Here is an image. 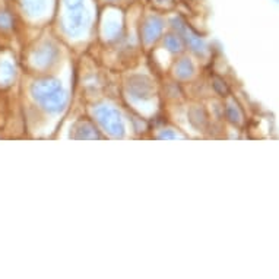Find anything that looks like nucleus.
Masks as SVG:
<instances>
[{"label": "nucleus", "mask_w": 279, "mask_h": 279, "mask_svg": "<svg viewBox=\"0 0 279 279\" xmlns=\"http://www.w3.org/2000/svg\"><path fill=\"white\" fill-rule=\"evenodd\" d=\"M129 91H130V95L133 98H138V100H148L151 98L152 95V86L151 82L143 78V76H135L130 79V84H129Z\"/></svg>", "instance_id": "5"}, {"label": "nucleus", "mask_w": 279, "mask_h": 279, "mask_svg": "<svg viewBox=\"0 0 279 279\" xmlns=\"http://www.w3.org/2000/svg\"><path fill=\"white\" fill-rule=\"evenodd\" d=\"M164 28V22L160 18H149L148 22L143 27V40L145 43H154L155 40H158V37L161 35Z\"/></svg>", "instance_id": "7"}, {"label": "nucleus", "mask_w": 279, "mask_h": 279, "mask_svg": "<svg viewBox=\"0 0 279 279\" xmlns=\"http://www.w3.org/2000/svg\"><path fill=\"white\" fill-rule=\"evenodd\" d=\"M31 94L44 110L50 112H60L67 101L66 91L56 79H41L34 82Z\"/></svg>", "instance_id": "1"}, {"label": "nucleus", "mask_w": 279, "mask_h": 279, "mask_svg": "<svg viewBox=\"0 0 279 279\" xmlns=\"http://www.w3.org/2000/svg\"><path fill=\"white\" fill-rule=\"evenodd\" d=\"M67 13L64 19V31L70 37L79 35L88 25V15L82 6V0H66Z\"/></svg>", "instance_id": "2"}, {"label": "nucleus", "mask_w": 279, "mask_h": 279, "mask_svg": "<svg viewBox=\"0 0 279 279\" xmlns=\"http://www.w3.org/2000/svg\"><path fill=\"white\" fill-rule=\"evenodd\" d=\"M15 76V69L12 64L9 63H3L0 66V81L4 84H9L12 81V78Z\"/></svg>", "instance_id": "12"}, {"label": "nucleus", "mask_w": 279, "mask_h": 279, "mask_svg": "<svg viewBox=\"0 0 279 279\" xmlns=\"http://www.w3.org/2000/svg\"><path fill=\"white\" fill-rule=\"evenodd\" d=\"M226 114H228V118L231 120V121H234V123H240L241 121V112L238 110V107L237 106H234V104H228V107H226Z\"/></svg>", "instance_id": "13"}, {"label": "nucleus", "mask_w": 279, "mask_h": 279, "mask_svg": "<svg viewBox=\"0 0 279 279\" xmlns=\"http://www.w3.org/2000/svg\"><path fill=\"white\" fill-rule=\"evenodd\" d=\"M164 44L171 53H178L181 52L183 49V41L180 40V37H175V35H168L164 40Z\"/></svg>", "instance_id": "10"}, {"label": "nucleus", "mask_w": 279, "mask_h": 279, "mask_svg": "<svg viewBox=\"0 0 279 279\" xmlns=\"http://www.w3.org/2000/svg\"><path fill=\"white\" fill-rule=\"evenodd\" d=\"M57 57V50L56 47L50 46V44H46L43 47H40L37 52H35V56H34V63L35 66L38 67H47L50 66Z\"/></svg>", "instance_id": "6"}, {"label": "nucleus", "mask_w": 279, "mask_h": 279, "mask_svg": "<svg viewBox=\"0 0 279 279\" xmlns=\"http://www.w3.org/2000/svg\"><path fill=\"white\" fill-rule=\"evenodd\" d=\"M160 139H177V135L171 133L169 130H166L160 135Z\"/></svg>", "instance_id": "14"}, {"label": "nucleus", "mask_w": 279, "mask_h": 279, "mask_svg": "<svg viewBox=\"0 0 279 279\" xmlns=\"http://www.w3.org/2000/svg\"><path fill=\"white\" fill-rule=\"evenodd\" d=\"M75 139H100V133L89 121H79L73 133Z\"/></svg>", "instance_id": "8"}, {"label": "nucleus", "mask_w": 279, "mask_h": 279, "mask_svg": "<svg viewBox=\"0 0 279 279\" xmlns=\"http://www.w3.org/2000/svg\"><path fill=\"white\" fill-rule=\"evenodd\" d=\"M24 7L29 15H38L44 9V0H24Z\"/></svg>", "instance_id": "11"}, {"label": "nucleus", "mask_w": 279, "mask_h": 279, "mask_svg": "<svg viewBox=\"0 0 279 279\" xmlns=\"http://www.w3.org/2000/svg\"><path fill=\"white\" fill-rule=\"evenodd\" d=\"M172 27L178 31L180 35H183V38L187 41V44L190 46V49L195 52L196 55H203L206 52V46H205V41L197 37L196 34H193L190 29L187 28V25L184 22H181L178 18L172 19Z\"/></svg>", "instance_id": "4"}, {"label": "nucleus", "mask_w": 279, "mask_h": 279, "mask_svg": "<svg viewBox=\"0 0 279 279\" xmlns=\"http://www.w3.org/2000/svg\"><path fill=\"white\" fill-rule=\"evenodd\" d=\"M95 118L103 126V129L114 138H121L124 135V124L120 112L109 106H100L95 109Z\"/></svg>", "instance_id": "3"}, {"label": "nucleus", "mask_w": 279, "mask_h": 279, "mask_svg": "<svg viewBox=\"0 0 279 279\" xmlns=\"http://www.w3.org/2000/svg\"><path fill=\"white\" fill-rule=\"evenodd\" d=\"M10 25V19L6 15H0V27H9Z\"/></svg>", "instance_id": "15"}, {"label": "nucleus", "mask_w": 279, "mask_h": 279, "mask_svg": "<svg viewBox=\"0 0 279 279\" xmlns=\"http://www.w3.org/2000/svg\"><path fill=\"white\" fill-rule=\"evenodd\" d=\"M193 63L189 58H181L177 64H175V75L181 79H187L193 75Z\"/></svg>", "instance_id": "9"}]
</instances>
